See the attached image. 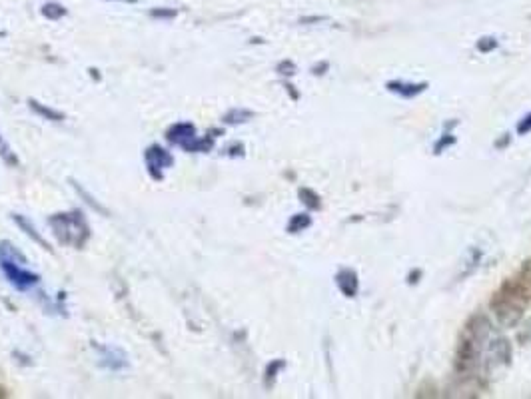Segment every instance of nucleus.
<instances>
[{
	"instance_id": "nucleus-1",
	"label": "nucleus",
	"mask_w": 531,
	"mask_h": 399,
	"mask_svg": "<svg viewBox=\"0 0 531 399\" xmlns=\"http://www.w3.org/2000/svg\"><path fill=\"white\" fill-rule=\"evenodd\" d=\"M531 290L524 276L506 280L492 298V312L504 328H516L530 304Z\"/></svg>"
},
{
	"instance_id": "nucleus-2",
	"label": "nucleus",
	"mask_w": 531,
	"mask_h": 399,
	"mask_svg": "<svg viewBox=\"0 0 531 399\" xmlns=\"http://www.w3.org/2000/svg\"><path fill=\"white\" fill-rule=\"evenodd\" d=\"M490 338V322L486 316H474L468 324L466 330L460 338V346L456 352V374L460 378H472L474 372L480 366L484 342Z\"/></svg>"
},
{
	"instance_id": "nucleus-3",
	"label": "nucleus",
	"mask_w": 531,
	"mask_h": 399,
	"mask_svg": "<svg viewBox=\"0 0 531 399\" xmlns=\"http://www.w3.org/2000/svg\"><path fill=\"white\" fill-rule=\"evenodd\" d=\"M0 264H2V270L6 272V276L12 280V284H16L18 288H30L34 284H38V276L30 274L28 270L20 268L16 262L8 260L6 256H0Z\"/></svg>"
},
{
	"instance_id": "nucleus-4",
	"label": "nucleus",
	"mask_w": 531,
	"mask_h": 399,
	"mask_svg": "<svg viewBox=\"0 0 531 399\" xmlns=\"http://www.w3.org/2000/svg\"><path fill=\"white\" fill-rule=\"evenodd\" d=\"M336 284L340 288V292L346 298H356L358 296V276L352 270H340L336 276Z\"/></svg>"
},
{
	"instance_id": "nucleus-5",
	"label": "nucleus",
	"mask_w": 531,
	"mask_h": 399,
	"mask_svg": "<svg viewBox=\"0 0 531 399\" xmlns=\"http://www.w3.org/2000/svg\"><path fill=\"white\" fill-rule=\"evenodd\" d=\"M386 88H388L390 92H396V94L404 96V98H414V96L422 94V92L428 88V84H426V82L416 84V82H400V80H396V82L386 84Z\"/></svg>"
},
{
	"instance_id": "nucleus-6",
	"label": "nucleus",
	"mask_w": 531,
	"mask_h": 399,
	"mask_svg": "<svg viewBox=\"0 0 531 399\" xmlns=\"http://www.w3.org/2000/svg\"><path fill=\"white\" fill-rule=\"evenodd\" d=\"M490 356L498 364H510V360H512V346H510V342L506 338L492 340V344H490Z\"/></svg>"
},
{
	"instance_id": "nucleus-7",
	"label": "nucleus",
	"mask_w": 531,
	"mask_h": 399,
	"mask_svg": "<svg viewBox=\"0 0 531 399\" xmlns=\"http://www.w3.org/2000/svg\"><path fill=\"white\" fill-rule=\"evenodd\" d=\"M146 162H148V168L154 170V168H166V166H170L174 160H172V156H170L166 150H162V148H158V146H152V148H148V152H146Z\"/></svg>"
},
{
	"instance_id": "nucleus-8",
	"label": "nucleus",
	"mask_w": 531,
	"mask_h": 399,
	"mask_svg": "<svg viewBox=\"0 0 531 399\" xmlns=\"http://www.w3.org/2000/svg\"><path fill=\"white\" fill-rule=\"evenodd\" d=\"M168 138L184 148L190 140L196 138V136H194V126H192V124H176V126L168 132Z\"/></svg>"
},
{
	"instance_id": "nucleus-9",
	"label": "nucleus",
	"mask_w": 531,
	"mask_h": 399,
	"mask_svg": "<svg viewBox=\"0 0 531 399\" xmlns=\"http://www.w3.org/2000/svg\"><path fill=\"white\" fill-rule=\"evenodd\" d=\"M308 226H312V218H310L308 214H296V216L290 220L288 230H290L292 234H298V232L306 230Z\"/></svg>"
},
{
	"instance_id": "nucleus-10",
	"label": "nucleus",
	"mask_w": 531,
	"mask_h": 399,
	"mask_svg": "<svg viewBox=\"0 0 531 399\" xmlns=\"http://www.w3.org/2000/svg\"><path fill=\"white\" fill-rule=\"evenodd\" d=\"M300 198H302V202H304L310 210H320V208H322V204H320V196H318L316 192H312V190L302 188V190H300Z\"/></svg>"
},
{
	"instance_id": "nucleus-11",
	"label": "nucleus",
	"mask_w": 531,
	"mask_h": 399,
	"mask_svg": "<svg viewBox=\"0 0 531 399\" xmlns=\"http://www.w3.org/2000/svg\"><path fill=\"white\" fill-rule=\"evenodd\" d=\"M248 118H252V112L248 110H232L230 114H226V122L230 124H240V122H246Z\"/></svg>"
},
{
	"instance_id": "nucleus-12",
	"label": "nucleus",
	"mask_w": 531,
	"mask_h": 399,
	"mask_svg": "<svg viewBox=\"0 0 531 399\" xmlns=\"http://www.w3.org/2000/svg\"><path fill=\"white\" fill-rule=\"evenodd\" d=\"M42 14L48 16V18H60V16L66 14V10H64V6H60V4H46V6L42 8Z\"/></svg>"
},
{
	"instance_id": "nucleus-13",
	"label": "nucleus",
	"mask_w": 531,
	"mask_h": 399,
	"mask_svg": "<svg viewBox=\"0 0 531 399\" xmlns=\"http://www.w3.org/2000/svg\"><path fill=\"white\" fill-rule=\"evenodd\" d=\"M498 48V40L492 38V36H486V38H480L478 40V50L480 52H492Z\"/></svg>"
},
{
	"instance_id": "nucleus-14",
	"label": "nucleus",
	"mask_w": 531,
	"mask_h": 399,
	"mask_svg": "<svg viewBox=\"0 0 531 399\" xmlns=\"http://www.w3.org/2000/svg\"><path fill=\"white\" fill-rule=\"evenodd\" d=\"M0 156L8 162V164H16V156L12 154V150H10V146L0 138Z\"/></svg>"
},
{
	"instance_id": "nucleus-15",
	"label": "nucleus",
	"mask_w": 531,
	"mask_h": 399,
	"mask_svg": "<svg viewBox=\"0 0 531 399\" xmlns=\"http://www.w3.org/2000/svg\"><path fill=\"white\" fill-rule=\"evenodd\" d=\"M454 142H456V138H454V136H450V134H444V138H442V140H440V142L434 146V152H436V154H442V150H444V148H448V146H452Z\"/></svg>"
},
{
	"instance_id": "nucleus-16",
	"label": "nucleus",
	"mask_w": 531,
	"mask_h": 399,
	"mask_svg": "<svg viewBox=\"0 0 531 399\" xmlns=\"http://www.w3.org/2000/svg\"><path fill=\"white\" fill-rule=\"evenodd\" d=\"M528 132H531V114H528V116L518 124V134H520V136H524V134H528Z\"/></svg>"
},
{
	"instance_id": "nucleus-17",
	"label": "nucleus",
	"mask_w": 531,
	"mask_h": 399,
	"mask_svg": "<svg viewBox=\"0 0 531 399\" xmlns=\"http://www.w3.org/2000/svg\"><path fill=\"white\" fill-rule=\"evenodd\" d=\"M32 106H34V108H36L40 114H44V116H50V118H52V120H56V122H58V120H62V116H60L58 112H52V110H48V108H40L36 102H32Z\"/></svg>"
}]
</instances>
